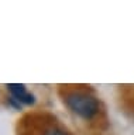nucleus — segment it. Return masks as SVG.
I'll return each mask as SVG.
<instances>
[{
	"instance_id": "3",
	"label": "nucleus",
	"mask_w": 134,
	"mask_h": 135,
	"mask_svg": "<svg viewBox=\"0 0 134 135\" xmlns=\"http://www.w3.org/2000/svg\"><path fill=\"white\" fill-rule=\"evenodd\" d=\"M44 135H66L64 131L61 129H57V128H52V129H48L47 132H45Z\"/></svg>"
},
{
	"instance_id": "2",
	"label": "nucleus",
	"mask_w": 134,
	"mask_h": 135,
	"mask_svg": "<svg viewBox=\"0 0 134 135\" xmlns=\"http://www.w3.org/2000/svg\"><path fill=\"white\" fill-rule=\"evenodd\" d=\"M7 89H9L11 99L16 100L17 103L21 104H34L35 103V97L34 94H31L30 91L26 89V86L21 83H10L7 84Z\"/></svg>"
},
{
	"instance_id": "1",
	"label": "nucleus",
	"mask_w": 134,
	"mask_h": 135,
	"mask_svg": "<svg viewBox=\"0 0 134 135\" xmlns=\"http://www.w3.org/2000/svg\"><path fill=\"white\" fill-rule=\"evenodd\" d=\"M65 103L76 115L85 118V120H90L99 111V101L96 100V97L87 94V93H69L65 99Z\"/></svg>"
}]
</instances>
